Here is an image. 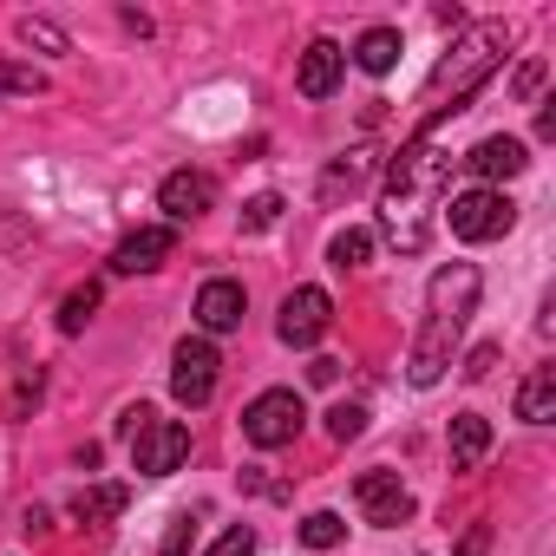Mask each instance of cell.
I'll use <instances>...</instances> for the list:
<instances>
[{
    "instance_id": "cell-1",
    "label": "cell",
    "mask_w": 556,
    "mask_h": 556,
    "mask_svg": "<svg viewBox=\"0 0 556 556\" xmlns=\"http://www.w3.org/2000/svg\"><path fill=\"white\" fill-rule=\"evenodd\" d=\"M445 177H452V157L432 151L426 131L393 157V177H387V236H393L406 255L426 249V203L445 190Z\"/></svg>"
},
{
    "instance_id": "cell-2",
    "label": "cell",
    "mask_w": 556,
    "mask_h": 556,
    "mask_svg": "<svg viewBox=\"0 0 556 556\" xmlns=\"http://www.w3.org/2000/svg\"><path fill=\"white\" fill-rule=\"evenodd\" d=\"M497 53H504V27H471V34L452 47V60L432 73V105H439V99H445V86H452V105H445V112H465V99L491 79Z\"/></svg>"
},
{
    "instance_id": "cell-3",
    "label": "cell",
    "mask_w": 556,
    "mask_h": 556,
    "mask_svg": "<svg viewBox=\"0 0 556 556\" xmlns=\"http://www.w3.org/2000/svg\"><path fill=\"white\" fill-rule=\"evenodd\" d=\"M302 419H308L302 393H289V387H275V393L249 400V413H242V439H249V445H262V452H275V445H295Z\"/></svg>"
},
{
    "instance_id": "cell-4",
    "label": "cell",
    "mask_w": 556,
    "mask_h": 556,
    "mask_svg": "<svg viewBox=\"0 0 556 556\" xmlns=\"http://www.w3.org/2000/svg\"><path fill=\"white\" fill-rule=\"evenodd\" d=\"M445 223H452L458 242H497V236L517 223V203H510L504 190H465V197H452Z\"/></svg>"
},
{
    "instance_id": "cell-5",
    "label": "cell",
    "mask_w": 556,
    "mask_h": 556,
    "mask_svg": "<svg viewBox=\"0 0 556 556\" xmlns=\"http://www.w3.org/2000/svg\"><path fill=\"white\" fill-rule=\"evenodd\" d=\"M478 289H484V282H478V268H471V262H452V268H439L432 282H426V308H432L426 321L465 328V315L478 308Z\"/></svg>"
},
{
    "instance_id": "cell-6",
    "label": "cell",
    "mask_w": 556,
    "mask_h": 556,
    "mask_svg": "<svg viewBox=\"0 0 556 556\" xmlns=\"http://www.w3.org/2000/svg\"><path fill=\"white\" fill-rule=\"evenodd\" d=\"M216 348L203 341V334H190V341H177V354H170V393L184 400V406H210V393H216Z\"/></svg>"
},
{
    "instance_id": "cell-7",
    "label": "cell",
    "mask_w": 556,
    "mask_h": 556,
    "mask_svg": "<svg viewBox=\"0 0 556 556\" xmlns=\"http://www.w3.org/2000/svg\"><path fill=\"white\" fill-rule=\"evenodd\" d=\"M184 458H190V426H177V419H151V426L131 439V465H138L144 478H170Z\"/></svg>"
},
{
    "instance_id": "cell-8",
    "label": "cell",
    "mask_w": 556,
    "mask_h": 556,
    "mask_svg": "<svg viewBox=\"0 0 556 556\" xmlns=\"http://www.w3.org/2000/svg\"><path fill=\"white\" fill-rule=\"evenodd\" d=\"M354 504H361V517L380 523V530H393V523L413 517V491L400 484V471H361V478H354Z\"/></svg>"
},
{
    "instance_id": "cell-9",
    "label": "cell",
    "mask_w": 556,
    "mask_h": 556,
    "mask_svg": "<svg viewBox=\"0 0 556 556\" xmlns=\"http://www.w3.org/2000/svg\"><path fill=\"white\" fill-rule=\"evenodd\" d=\"M328 321H334V302H328L321 289H295V295L282 302V321H275V334H282L289 348H315V341L328 334Z\"/></svg>"
},
{
    "instance_id": "cell-10",
    "label": "cell",
    "mask_w": 556,
    "mask_h": 556,
    "mask_svg": "<svg viewBox=\"0 0 556 556\" xmlns=\"http://www.w3.org/2000/svg\"><path fill=\"white\" fill-rule=\"evenodd\" d=\"M452 341H458V328H445V321H426V328H419V341H413L406 380H413V387H439V374L452 367Z\"/></svg>"
},
{
    "instance_id": "cell-11",
    "label": "cell",
    "mask_w": 556,
    "mask_h": 556,
    "mask_svg": "<svg viewBox=\"0 0 556 556\" xmlns=\"http://www.w3.org/2000/svg\"><path fill=\"white\" fill-rule=\"evenodd\" d=\"M157 203L170 210V223H190V216H203V210L216 203V177H203V170H170L164 190H157Z\"/></svg>"
},
{
    "instance_id": "cell-12",
    "label": "cell",
    "mask_w": 556,
    "mask_h": 556,
    "mask_svg": "<svg viewBox=\"0 0 556 556\" xmlns=\"http://www.w3.org/2000/svg\"><path fill=\"white\" fill-rule=\"evenodd\" d=\"M170 249H177V229H131V236L112 249V268H118V275H151Z\"/></svg>"
},
{
    "instance_id": "cell-13",
    "label": "cell",
    "mask_w": 556,
    "mask_h": 556,
    "mask_svg": "<svg viewBox=\"0 0 556 556\" xmlns=\"http://www.w3.org/2000/svg\"><path fill=\"white\" fill-rule=\"evenodd\" d=\"M341 66H348V53H341L334 40H315V47L302 53V66H295V86H302V99H328V92L341 86Z\"/></svg>"
},
{
    "instance_id": "cell-14",
    "label": "cell",
    "mask_w": 556,
    "mask_h": 556,
    "mask_svg": "<svg viewBox=\"0 0 556 556\" xmlns=\"http://www.w3.org/2000/svg\"><path fill=\"white\" fill-rule=\"evenodd\" d=\"M197 321H203V334H229V328L242 321V282H229V275L203 282V295H197Z\"/></svg>"
},
{
    "instance_id": "cell-15",
    "label": "cell",
    "mask_w": 556,
    "mask_h": 556,
    "mask_svg": "<svg viewBox=\"0 0 556 556\" xmlns=\"http://www.w3.org/2000/svg\"><path fill=\"white\" fill-rule=\"evenodd\" d=\"M471 177H484V184H504V177H517L523 164H530V151H523V138H484L471 157Z\"/></svg>"
},
{
    "instance_id": "cell-16",
    "label": "cell",
    "mask_w": 556,
    "mask_h": 556,
    "mask_svg": "<svg viewBox=\"0 0 556 556\" xmlns=\"http://www.w3.org/2000/svg\"><path fill=\"white\" fill-rule=\"evenodd\" d=\"M517 419H530V426H549L556 419V367H536L517 387Z\"/></svg>"
},
{
    "instance_id": "cell-17",
    "label": "cell",
    "mask_w": 556,
    "mask_h": 556,
    "mask_svg": "<svg viewBox=\"0 0 556 556\" xmlns=\"http://www.w3.org/2000/svg\"><path fill=\"white\" fill-rule=\"evenodd\" d=\"M484 452H491V426L478 413H458L452 419V465L471 471V465H484Z\"/></svg>"
},
{
    "instance_id": "cell-18",
    "label": "cell",
    "mask_w": 556,
    "mask_h": 556,
    "mask_svg": "<svg viewBox=\"0 0 556 556\" xmlns=\"http://www.w3.org/2000/svg\"><path fill=\"white\" fill-rule=\"evenodd\" d=\"M125 497H131L125 484H92V491H79V497H73V517H79V523H105V517H118V510H125Z\"/></svg>"
},
{
    "instance_id": "cell-19",
    "label": "cell",
    "mask_w": 556,
    "mask_h": 556,
    "mask_svg": "<svg viewBox=\"0 0 556 556\" xmlns=\"http://www.w3.org/2000/svg\"><path fill=\"white\" fill-rule=\"evenodd\" d=\"M354 60H361L367 73H393V66H400V34H393V27H374V34H361Z\"/></svg>"
},
{
    "instance_id": "cell-20",
    "label": "cell",
    "mask_w": 556,
    "mask_h": 556,
    "mask_svg": "<svg viewBox=\"0 0 556 556\" xmlns=\"http://www.w3.org/2000/svg\"><path fill=\"white\" fill-rule=\"evenodd\" d=\"M92 315H99V282H86V289H73V295L60 302V334H86Z\"/></svg>"
},
{
    "instance_id": "cell-21",
    "label": "cell",
    "mask_w": 556,
    "mask_h": 556,
    "mask_svg": "<svg viewBox=\"0 0 556 556\" xmlns=\"http://www.w3.org/2000/svg\"><path fill=\"white\" fill-rule=\"evenodd\" d=\"M367 255H374V236H367V229H341V236L328 242V262H334V268H361Z\"/></svg>"
},
{
    "instance_id": "cell-22",
    "label": "cell",
    "mask_w": 556,
    "mask_h": 556,
    "mask_svg": "<svg viewBox=\"0 0 556 556\" xmlns=\"http://www.w3.org/2000/svg\"><path fill=\"white\" fill-rule=\"evenodd\" d=\"M341 536H348V523H341L334 510H315V517H302V543H308V549H334Z\"/></svg>"
},
{
    "instance_id": "cell-23",
    "label": "cell",
    "mask_w": 556,
    "mask_h": 556,
    "mask_svg": "<svg viewBox=\"0 0 556 556\" xmlns=\"http://www.w3.org/2000/svg\"><path fill=\"white\" fill-rule=\"evenodd\" d=\"M275 223H282V197H275V190H262V197L242 203V229H249V236H262V229H275Z\"/></svg>"
},
{
    "instance_id": "cell-24",
    "label": "cell",
    "mask_w": 556,
    "mask_h": 556,
    "mask_svg": "<svg viewBox=\"0 0 556 556\" xmlns=\"http://www.w3.org/2000/svg\"><path fill=\"white\" fill-rule=\"evenodd\" d=\"M21 40H27V47H40V53H73V47H66V34H60L53 21H34V14L21 21Z\"/></svg>"
},
{
    "instance_id": "cell-25",
    "label": "cell",
    "mask_w": 556,
    "mask_h": 556,
    "mask_svg": "<svg viewBox=\"0 0 556 556\" xmlns=\"http://www.w3.org/2000/svg\"><path fill=\"white\" fill-rule=\"evenodd\" d=\"M0 92H47V73H34V66H14V60H0Z\"/></svg>"
},
{
    "instance_id": "cell-26",
    "label": "cell",
    "mask_w": 556,
    "mask_h": 556,
    "mask_svg": "<svg viewBox=\"0 0 556 556\" xmlns=\"http://www.w3.org/2000/svg\"><path fill=\"white\" fill-rule=\"evenodd\" d=\"M361 432H367V413H361V406H334V413H328V439L348 445V439H361Z\"/></svg>"
},
{
    "instance_id": "cell-27",
    "label": "cell",
    "mask_w": 556,
    "mask_h": 556,
    "mask_svg": "<svg viewBox=\"0 0 556 556\" xmlns=\"http://www.w3.org/2000/svg\"><path fill=\"white\" fill-rule=\"evenodd\" d=\"M210 556H255V530H249V523H236V530H223Z\"/></svg>"
},
{
    "instance_id": "cell-28",
    "label": "cell",
    "mask_w": 556,
    "mask_h": 556,
    "mask_svg": "<svg viewBox=\"0 0 556 556\" xmlns=\"http://www.w3.org/2000/svg\"><path fill=\"white\" fill-rule=\"evenodd\" d=\"M361 177H367V157H348L341 170H328V184H321V190H328V197H341V190H354Z\"/></svg>"
},
{
    "instance_id": "cell-29",
    "label": "cell",
    "mask_w": 556,
    "mask_h": 556,
    "mask_svg": "<svg viewBox=\"0 0 556 556\" xmlns=\"http://www.w3.org/2000/svg\"><path fill=\"white\" fill-rule=\"evenodd\" d=\"M543 73H549L543 60H523V73H517V99H530V92L543 86Z\"/></svg>"
},
{
    "instance_id": "cell-30",
    "label": "cell",
    "mask_w": 556,
    "mask_h": 556,
    "mask_svg": "<svg viewBox=\"0 0 556 556\" xmlns=\"http://www.w3.org/2000/svg\"><path fill=\"white\" fill-rule=\"evenodd\" d=\"M491 367H497V348H471V361H465V374H471V380H484Z\"/></svg>"
},
{
    "instance_id": "cell-31",
    "label": "cell",
    "mask_w": 556,
    "mask_h": 556,
    "mask_svg": "<svg viewBox=\"0 0 556 556\" xmlns=\"http://www.w3.org/2000/svg\"><path fill=\"white\" fill-rule=\"evenodd\" d=\"M151 419H157V413H151V406H131V413H125V419H118V432H125V439H138V432H144V426H151Z\"/></svg>"
},
{
    "instance_id": "cell-32",
    "label": "cell",
    "mask_w": 556,
    "mask_h": 556,
    "mask_svg": "<svg viewBox=\"0 0 556 556\" xmlns=\"http://www.w3.org/2000/svg\"><path fill=\"white\" fill-rule=\"evenodd\" d=\"M190 530H197V523H190V517H177V523H170V536H164V556H184V543H190Z\"/></svg>"
},
{
    "instance_id": "cell-33",
    "label": "cell",
    "mask_w": 556,
    "mask_h": 556,
    "mask_svg": "<svg viewBox=\"0 0 556 556\" xmlns=\"http://www.w3.org/2000/svg\"><path fill=\"white\" fill-rule=\"evenodd\" d=\"M334 374H341V361H315V367H308L315 387H334Z\"/></svg>"
},
{
    "instance_id": "cell-34",
    "label": "cell",
    "mask_w": 556,
    "mask_h": 556,
    "mask_svg": "<svg viewBox=\"0 0 556 556\" xmlns=\"http://www.w3.org/2000/svg\"><path fill=\"white\" fill-rule=\"evenodd\" d=\"M458 556H484V530H465V549Z\"/></svg>"
},
{
    "instance_id": "cell-35",
    "label": "cell",
    "mask_w": 556,
    "mask_h": 556,
    "mask_svg": "<svg viewBox=\"0 0 556 556\" xmlns=\"http://www.w3.org/2000/svg\"><path fill=\"white\" fill-rule=\"evenodd\" d=\"M21 236V223H0V242H14Z\"/></svg>"
}]
</instances>
